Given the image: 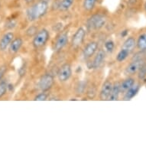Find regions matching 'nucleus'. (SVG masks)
Returning <instances> with one entry per match:
<instances>
[{
    "label": "nucleus",
    "instance_id": "412c9836",
    "mask_svg": "<svg viewBox=\"0 0 146 146\" xmlns=\"http://www.w3.org/2000/svg\"><path fill=\"white\" fill-rule=\"evenodd\" d=\"M97 0H84V8L86 11H91L95 7Z\"/></svg>",
    "mask_w": 146,
    "mask_h": 146
},
{
    "label": "nucleus",
    "instance_id": "4be33fe9",
    "mask_svg": "<svg viewBox=\"0 0 146 146\" xmlns=\"http://www.w3.org/2000/svg\"><path fill=\"white\" fill-rule=\"evenodd\" d=\"M8 90V83L5 81L0 82V98H2L3 96L5 95V94L7 93Z\"/></svg>",
    "mask_w": 146,
    "mask_h": 146
},
{
    "label": "nucleus",
    "instance_id": "aec40b11",
    "mask_svg": "<svg viewBox=\"0 0 146 146\" xmlns=\"http://www.w3.org/2000/svg\"><path fill=\"white\" fill-rule=\"evenodd\" d=\"M129 54L130 53L129 51H127V50L121 48V50H119V52L118 53L117 56H116V60H117L118 62H122V61H124L128 58V56L129 55Z\"/></svg>",
    "mask_w": 146,
    "mask_h": 146
},
{
    "label": "nucleus",
    "instance_id": "2eb2a0df",
    "mask_svg": "<svg viewBox=\"0 0 146 146\" xmlns=\"http://www.w3.org/2000/svg\"><path fill=\"white\" fill-rule=\"evenodd\" d=\"M135 85V80L133 78L129 77L127 79L124 80L120 84V93L125 94L128 90L131 88L132 86Z\"/></svg>",
    "mask_w": 146,
    "mask_h": 146
},
{
    "label": "nucleus",
    "instance_id": "f8f14e48",
    "mask_svg": "<svg viewBox=\"0 0 146 146\" xmlns=\"http://www.w3.org/2000/svg\"><path fill=\"white\" fill-rule=\"evenodd\" d=\"M106 54L104 50H100L98 52L96 53V56L94 58V60L91 63V68L93 67L94 69H97L103 64V61L105 60Z\"/></svg>",
    "mask_w": 146,
    "mask_h": 146
},
{
    "label": "nucleus",
    "instance_id": "f257e3e1",
    "mask_svg": "<svg viewBox=\"0 0 146 146\" xmlns=\"http://www.w3.org/2000/svg\"><path fill=\"white\" fill-rule=\"evenodd\" d=\"M48 9V2L45 0H39L27 10V18L30 22L38 20L47 13Z\"/></svg>",
    "mask_w": 146,
    "mask_h": 146
},
{
    "label": "nucleus",
    "instance_id": "393cba45",
    "mask_svg": "<svg viewBox=\"0 0 146 146\" xmlns=\"http://www.w3.org/2000/svg\"><path fill=\"white\" fill-rule=\"evenodd\" d=\"M114 47H115V44L112 40H109L105 43V48L109 52H113Z\"/></svg>",
    "mask_w": 146,
    "mask_h": 146
},
{
    "label": "nucleus",
    "instance_id": "b1692460",
    "mask_svg": "<svg viewBox=\"0 0 146 146\" xmlns=\"http://www.w3.org/2000/svg\"><path fill=\"white\" fill-rule=\"evenodd\" d=\"M146 77V64L145 63L139 70V79L143 80Z\"/></svg>",
    "mask_w": 146,
    "mask_h": 146
},
{
    "label": "nucleus",
    "instance_id": "a878e982",
    "mask_svg": "<svg viewBox=\"0 0 146 146\" xmlns=\"http://www.w3.org/2000/svg\"><path fill=\"white\" fill-rule=\"evenodd\" d=\"M48 99V95L43 92V93H41V94H39L38 95H37V96L35 97L34 99V100L35 101H44Z\"/></svg>",
    "mask_w": 146,
    "mask_h": 146
},
{
    "label": "nucleus",
    "instance_id": "6ab92c4d",
    "mask_svg": "<svg viewBox=\"0 0 146 146\" xmlns=\"http://www.w3.org/2000/svg\"><path fill=\"white\" fill-rule=\"evenodd\" d=\"M136 44L139 50H146V34H142L139 36Z\"/></svg>",
    "mask_w": 146,
    "mask_h": 146
},
{
    "label": "nucleus",
    "instance_id": "39448f33",
    "mask_svg": "<svg viewBox=\"0 0 146 146\" xmlns=\"http://www.w3.org/2000/svg\"><path fill=\"white\" fill-rule=\"evenodd\" d=\"M72 75L71 66L69 64H64L59 68L58 71V78L60 82H66L70 78Z\"/></svg>",
    "mask_w": 146,
    "mask_h": 146
},
{
    "label": "nucleus",
    "instance_id": "bb28decb",
    "mask_svg": "<svg viewBox=\"0 0 146 146\" xmlns=\"http://www.w3.org/2000/svg\"><path fill=\"white\" fill-rule=\"evenodd\" d=\"M6 70H7V67H5V66L0 67V82L2 81V80H3Z\"/></svg>",
    "mask_w": 146,
    "mask_h": 146
},
{
    "label": "nucleus",
    "instance_id": "5701e85b",
    "mask_svg": "<svg viewBox=\"0 0 146 146\" xmlns=\"http://www.w3.org/2000/svg\"><path fill=\"white\" fill-rule=\"evenodd\" d=\"M146 60V50H141V52L137 53L132 58V60Z\"/></svg>",
    "mask_w": 146,
    "mask_h": 146
},
{
    "label": "nucleus",
    "instance_id": "dca6fc26",
    "mask_svg": "<svg viewBox=\"0 0 146 146\" xmlns=\"http://www.w3.org/2000/svg\"><path fill=\"white\" fill-rule=\"evenodd\" d=\"M135 45H136V41H135V38H132V37H130V38H128L125 41L124 44H123V45L122 47V49H124V50L131 53L132 50H134Z\"/></svg>",
    "mask_w": 146,
    "mask_h": 146
},
{
    "label": "nucleus",
    "instance_id": "f03ea898",
    "mask_svg": "<svg viewBox=\"0 0 146 146\" xmlns=\"http://www.w3.org/2000/svg\"><path fill=\"white\" fill-rule=\"evenodd\" d=\"M106 22V18L103 15L96 14L87 20L86 26L90 31H97L103 28Z\"/></svg>",
    "mask_w": 146,
    "mask_h": 146
},
{
    "label": "nucleus",
    "instance_id": "ddd939ff",
    "mask_svg": "<svg viewBox=\"0 0 146 146\" xmlns=\"http://www.w3.org/2000/svg\"><path fill=\"white\" fill-rule=\"evenodd\" d=\"M22 44H23V40L21 38H16L13 39L9 47L10 53L16 54L17 52H19L22 48Z\"/></svg>",
    "mask_w": 146,
    "mask_h": 146
},
{
    "label": "nucleus",
    "instance_id": "20e7f679",
    "mask_svg": "<svg viewBox=\"0 0 146 146\" xmlns=\"http://www.w3.org/2000/svg\"><path fill=\"white\" fill-rule=\"evenodd\" d=\"M54 80L52 75L44 74L40 78L38 81V87L42 92H46L49 90L54 85Z\"/></svg>",
    "mask_w": 146,
    "mask_h": 146
},
{
    "label": "nucleus",
    "instance_id": "0eeeda50",
    "mask_svg": "<svg viewBox=\"0 0 146 146\" xmlns=\"http://www.w3.org/2000/svg\"><path fill=\"white\" fill-rule=\"evenodd\" d=\"M86 36V31L83 28H79L74 33L72 38V45L74 48H77L81 45Z\"/></svg>",
    "mask_w": 146,
    "mask_h": 146
},
{
    "label": "nucleus",
    "instance_id": "f3484780",
    "mask_svg": "<svg viewBox=\"0 0 146 146\" xmlns=\"http://www.w3.org/2000/svg\"><path fill=\"white\" fill-rule=\"evenodd\" d=\"M140 86L139 85H135L132 86L131 88H129L128 90L125 93L124 95V100H130L134 97L139 92Z\"/></svg>",
    "mask_w": 146,
    "mask_h": 146
},
{
    "label": "nucleus",
    "instance_id": "6e6552de",
    "mask_svg": "<svg viewBox=\"0 0 146 146\" xmlns=\"http://www.w3.org/2000/svg\"><path fill=\"white\" fill-rule=\"evenodd\" d=\"M98 49V44L96 41L89 42L83 50V56L85 59H89L95 54Z\"/></svg>",
    "mask_w": 146,
    "mask_h": 146
},
{
    "label": "nucleus",
    "instance_id": "9d476101",
    "mask_svg": "<svg viewBox=\"0 0 146 146\" xmlns=\"http://www.w3.org/2000/svg\"><path fill=\"white\" fill-rule=\"evenodd\" d=\"M13 39H14V34L11 31L6 32L0 40V50L5 51L9 47L10 44Z\"/></svg>",
    "mask_w": 146,
    "mask_h": 146
},
{
    "label": "nucleus",
    "instance_id": "a211bd4d",
    "mask_svg": "<svg viewBox=\"0 0 146 146\" xmlns=\"http://www.w3.org/2000/svg\"><path fill=\"white\" fill-rule=\"evenodd\" d=\"M74 0H61L58 5V9L61 12H65L69 9L74 4Z\"/></svg>",
    "mask_w": 146,
    "mask_h": 146
},
{
    "label": "nucleus",
    "instance_id": "9b49d317",
    "mask_svg": "<svg viewBox=\"0 0 146 146\" xmlns=\"http://www.w3.org/2000/svg\"><path fill=\"white\" fill-rule=\"evenodd\" d=\"M68 42V35L67 33H62L58 36L54 42V50L56 51H60L67 45Z\"/></svg>",
    "mask_w": 146,
    "mask_h": 146
},
{
    "label": "nucleus",
    "instance_id": "1a4fd4ad",
    "mask_svg": "<svg viewBox=\"0 0 146 146\" xmlns=\"http://www.w3.org/2000/svg\"><path fill=\"white\" fill-rule=\"evenodd\" d=\"M113 84L110 80H106L103 84V86H102L100 90V98L101 100L105 101L109 100L111 90L113 88Z\"/></svg>",
    "mask_w": 146,
    "mask_h": 146
},
{
    "label": "nucleus",
    "instance_id": "cd10ccee",
    "mask_svg": "<svg viewBox=\"0 0 146 146\" xmlns=\"http://www.w3.org/2000/svg\"><path fill=\"white\" fill-rule=\"evenodd\" d=\"M25 3H31L33 2L34 0H25Z\"/></svg>",
    "mask_w": 146,
    "mask_h": 146
},
{
    "label": "nucleus",
    "instance_id": "4468645a",
    "mask_svg": "<svg viewBox=\"0 0 146 146\" xmlns=\"http://www.w3.org/2000/svg\"><path fill=\"white\" fill-rule=\"evenodd\" d=\"M120 94V83L119 82H115L113 85V88L111 90L110 95L109 97L108 100L115 101L119 99V96Z\"/></svg>",
    "mask_w": 146,
    "mask_h": 146
},
{
    "label": "nucleus",
    "instance_id": "c85d7f7f",
    "mask_svg": "<svg viewBox=\"0 0 146 146\" xmlns=\"http://www.w3.org/2000/svg\"><path fill=\"white\" fill-rule=\"evenodd\" d=\"M145 12H146V2L145 3Z\"/></svg>",
    "mask_w": 146,
    "mask_h": 146
},
{
    "label": "nucleus",
    "instance_id": "423d86ee",
    "mask_svg": "<svg viewBox=\"0 0 146 146\" xmlns=\"http://www.w3.org/2000/svg\"><path fill=\"white\" fill-rule=\"evenodd\" d=\"M145 63V60H132V63H130L128 65L126 68L125 69V74L127 76H130V75H133L136 74L137 72H139V69L142 67V65Z\"/></svg>",
    "mask_w": 146,
    "mask_h": 146
},
{
    "label": "nucleus",
    "instance_id": "7ed1b4c3",
    "mask_svg": "<svg viewBox=\"0 0 146 146\" xmlns=\"http://www.w3.org/2000/svg\"><path fill=\"white\" fill-rule=\"evenodd\" d=\"M50 38V34L47 29H43L38 31L34 37L32 44L35 48H41L46 44Z\"/></svg>",
    "mask_w": 146,
    "mask_h": 146
}]
</instances>
